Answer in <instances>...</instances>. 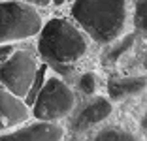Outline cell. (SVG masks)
I'll return each mask as SVG.
<instances>
[{
  "instance_id": "7a4b0ae2",
  "label": "cell",
  "mask_w": 147,
  "mask_h": 141,
  "mask_svg": "<svg viewBox=\"0 0 147 141\" xmlns=\"http://www.w3.org/2000/svg\"><path fill=\"white\" fill-rule=\"evenodd\" d=\"M38 51L59 72H68L72 64L87 53V40L72 23L64 19H49L40 28Z\"/></svg>"
},
{
  "instance_id": "30bf717a",
  "label": "cell",
  "mask_w": 147,
  "mask_h": 141,
  "mask_svg": "<svg viewBox=\"0 0 147 141\" xmlns=\"http://www.w3.org/2000/svg\"><path fill=\"white\" fill-rule=\"evenodd\" d=\"M136 40H138L136 34H128V36H125V38H121V40L117 38V40H113V42L106 43L108 47H106L104 53H102V64L115 66L117 62H119V60L134 47Z\"/></svg>"
},
{
  "instance_id": "9a60e30c",
  "label": "cell",
  "mask_w": 147,
  "mask_h": 141,
  "mask_svg": "<svg viewBox=\"0 0 147 141\" xmlns=\"http://www.w3.org/2000/svg\"><path fill=\"white\" fill-rule=\"evenodd\" d=\"M9 53H13V47L9 43H0V60H4Z\"/></svg>"
},
{
  "instance_id": "5b68a950",
  "label": "cell",
  "mask_w": 147,
  "mask_h": 141,
  "mask_svg": "<svg viewBox=\"0 0 147 141\" xmlns=\"http://www.w3.org/2000/svg\"><path fill=\"white\" fill-rule=\"evenodd\" d=\"M36 58L28 51H17L0 62V83L17 98H25L36 77Z\"/></svg>"
},
{
  "instance_id": "6da1fadb",
  "label": "cell",
  "mask_w": 147,
  "mask_h": 141,
  "mask_svg": "<svg viewBox=\"0 0 147 141\" xmlns=\"http://www.w3.org/2000/svg\"><path fill=\"white\" fill-rule=\"evenodd\" d=\"M74 19L98 43H109L125 32L128 8L126 0H76Z\"/></svg>"
},
{
  "instance_id": "5bb4252c",
  "label": "cell",
  "mask_w": 147,
  "mask_h": 141,
  "mask_svg": "<svg viewBox=\"0 0 147 141\" xmlns=\"http://www.w3.org/2000/svg\"><path fill=\"white\" fill-rule=\"evenodd\" d=\"M134 25H136V30H140L142 34L145 32V28H147V2L145 0H138V2H136Z\"/></svg>"
},
{
  "instance_id": "8fae6325",
  "label": "cell",
  "mask_w": 147,
  "mask_h": 141,
  "mask_svg": "<svg viewBox=\"0 0 147 141\" xmlns=\"http://www.w3.org/2000/svg\"><path fill=\"white\" fill-rule=\"evenodd\" d=\"M92 139H96V141H134L136 136L132 132H128L126 128H121V126H108V128H102L96 136H92Z\"/></svg>"
},
{
  "instance_id": "ba28073f",
  "label": "cell",
  "mask_w": 147,
  "mask_h": 141,
  "mask_svg": "<svg viewBox=\"0 0 147 141\" xmlns=\"http://www.w3.org/2000/svg\"><path fill=\"white\" fill-rule=\"evenodd\" d=\"M111 111H113L111 100L104 98V96H94V98L81 109V113L76 117L72 126H74V130H78V132L89 130L91 126H96V124L104 122V120L111 115Z\"/></svg>"
},
{
  "instance_id": "3957f363",
  "label": "cell",
  "mask_w": 147,
  "mask_h": 141,
  "mask_svg": "<svg viewBox=\"0 0 147 141\" xmlns=\"http://www.w3.org/2000/svg\"><path fill=\"white\" fill-rule=\"evenodd\" d=\"M42 17L26 2H0V43H11L36 36L42 28Z\"/></svg>"
},
{
  "instance_id": "52a82bcc",
  "label": "cell",
  "mask_w": 147,
  "mask_h": 141,
  "mask_svg": "<svg viewBox=\"0 0 147 141\" xmlns=\"http://www.w3.org/2000/svg\"><path fill=\"white\" fill-rule=\"evenodd\" d=\"M28 115V105L8 89L0 87V132L23 124Z\"/></svg>"
},
{
  "instance_id": "8992f818",
  "label": "cell",
  "mask_w": 147,
  "mask_h": 141,
  "mask_svg": "<svg viewBox=\"0 0 147 141\" xmlns=\"http://www.w3.org/2000/svg\"><path fill=\"white\" fill-rule=\"evenodd\" d=\"M64 137V128L61 124L51 122V120H40L32 122L28 126H23L19 130H13L9 134H0V141H28V139H38V141H57Z\"/></svg>"
},
{
  "instance_id": "4fadbf2b",
  "label": "cell",
  "mask_w": 147,
  "mask_h": 141,
  "mask_svg": "<svg viewBox=\"0 0 147 141\" xmlns=\"http://www.w3.org/2000/svg\"><path fill=\"white\" fill-rule=\"evenodd\" d=\"M78 87L83 94L92 96V94L98 90V77H96V73H92V72L81 73V75L78 77Z\"/></svg>"
},
{
  "instance_id": "7c38bea8",
  "label": "cell",
  "mask_w": 147,
  "mask_h": 141,
  "mask_svg": "<svg viewBox=\"0 0 147 141\" xmlns=\"http://www.w3.org/2000/svg\"><path fill=\"white\" fill-rule=\"evenodd\" d=\"M45 72H47V66H45V64H43V66H38L34 81H32V85H30V89H28V92H26V96L23 98L26 105H32V102H34V98H36V94H38V90L42 89L43 81H45Z\"/></svg>"
},
{
  "instance_id": "e0dca14e",
  "label": "cell",
  "mask_w": 147,
  "mask_h": 141,
  "mask_svg": "<svg viewBox=\"0 0 147 141\" xmlns=\"http://www.w3.org/2000/svg\"><path fill=\"white\" fill-rule=\"evenodd\" d=\"M51 2H55V4H57V6H61V4H64L66 0H51Z\"/></svg>"
},
{
  "instance_id": "277c9868",
  "label": "cell",
  "mask_w": 147,
  "mask_h": 141,
  "mask_svg": "<svg viewBox=\"0 0 147 141\" xmlns=\"http://www.w3.org/2000/svg\"><path fill=\"white\" fill-rule=\"evenodd\" d=\"M32 115L40 120H51L57 122L66 119L76 109V94L74 90L61 81L59 77H49L43 81L42 89L38 90L34 102H32Z\"/></svg>"
},
{
  "instance_id": "9c48e42d",
  "label": "cell",
  "mask_w": 147,
  "mask_h": 141,
  "mask_svg": "<svg viewBox=\"0 0 147 141\" xmlns=\"http://www.w3.org/2000/svg\"><path fill=\"white\" fill-rule=\"evenodd\" d=\"M145 90V77H109L108 92L111 100H128L136 98Z\"/></svg>"
},
{
  "instance_id": "2e32d148",
  "label": "cell",
  "mask_w": 147,
  "mask_h": 141,
  "mask_svg": "<svg viewBox=\"0 0 147 141\" xmlns=\"http://www.w3.org/2000/svg\"><path fill=\"white\" fill-rule=\"evenodd\" d=\"M26 4H32V6H47L51 4V0H23Z\"/></svg>"
}]
</instances>
